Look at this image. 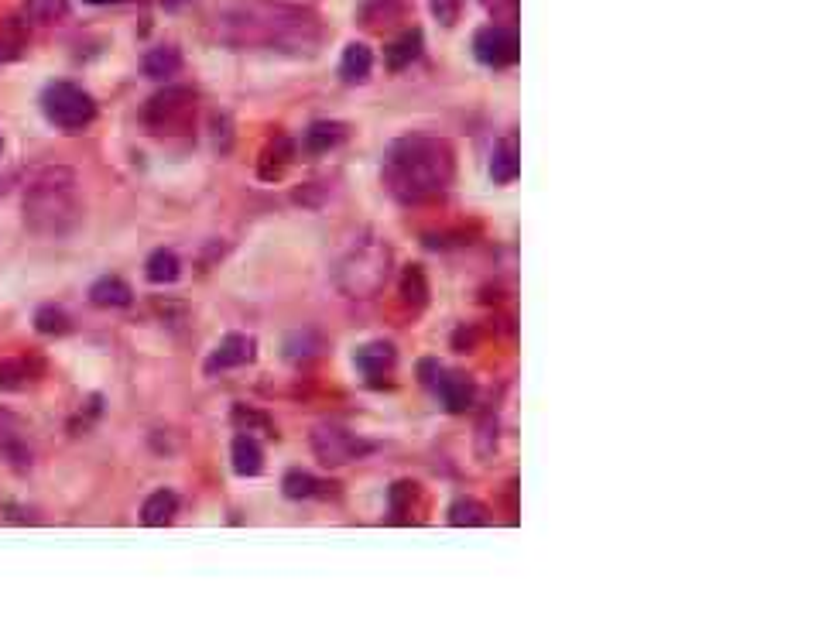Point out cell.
Here are the masks:
<instances>
[{
    "instance_id": "cell-1",
    "label": "cell",
    "mask_w": 822,
    "mask_h": 617,
    "mask_svg": "<svg viewBox=\"0 0 822 617\" xmlns=\"http://www.w3.org/2000/svg\"><path fill=\"white\" fill-rule=\"evenodd\" d=\"M384 186L398 203L418 206L439 196L456 175V155L449 141L432 134H405L384 151Z\"/></svg>"
},
{
    "instance_id": "cell-2",
    "label": "cell",
    "mask_w": 822,
    "mask_h": 617,
    "mask_svg": "<svg viewBox=\"0 0 822 617\" xmlns=\"http://www.w3.org/2000/svg\"><path fill=\"white\" fill-rule=\"evenodd\" d=\"M227 24L240 28L237 35H230V42L237 45H271L278 52L312 55L322 42L316 14L302 11V7L257 4L251 11L237 14V18H227Z\"/></svg>"
},
{
    "instance_id": "cell-3",
    "label": "cell",
    "mask_w": 822,
    "mask_h": 617,
    "mask_svg": "<svg viewBox=\"0 0 822 617\" xmlns=\"http://www.w3.org/2000/svg\"><path fill=\"white\" fill-rule=\"evenodd\" d=\"M24 223L31 234L62 240L83 223V199L76 192V175L69 168H48L24 192Z\"/></svg>"
},
{
    "instance_id": "cell-4",
    "label": "cell",
    "mask_w": 822,
    "mask_h": 617,
    "mask_svg": "<svg viewBox=\"0 0 822 617\" xmlns=\"http://www.w3.org/2000/svg\"><path fill=\"white\" fill-rule=\"evenodd\" d=\"M391 278V247L381 240H360L343 254L333 271V285L346 299H374Z\"/></svg>"
},
{
    "instance_id": "cell-5",
    "label": "cell",
    "mask_w": 822,
    "mask_h": 617,
    "mask_svg": "<svg viewBox=\"0 0 822 617\" xmlns=\"http://www.w3.org/2000/svg\"><path fill=\"white\" fill-rule=\"evenodd\" d=\"M42 110L48 117V124H55L59 131H83V127L93 124L96 117V103L93 96L76 83H52L45 86L42 93Z\"/></svg>"
},
{
    "instance_id": "cell-6",
    "label": "cell",
    "mask_w": 822,
    "mask_h": 617,
    "mask_svg": "<svg viewBox=\"0 0 822 617\" xmlns=\"http://www.w3.org/2000/svg\"><path fill=\"white\" fill-rule=\"evenodd\" d=\"M196 120V90L189 86H165L144 107V127L151 134H185Z\"/></svg>"
},
{
    "instance_id": "cell-7",
    "label": "cell",
    "mask_w": 822,
    "mask_h": 617,
    "mask_svg": "<svg viewBox=\"0 0 822 617\" xmlns=\"http://www.w3.org/2000/svg\"><path fill=\"white\" fill-rule=\"evenodd\" d=\"M309 443H312V453H316V460L322 467H346V463L364 460V456L374 450V446H370L367 439H360L357 432L333 426V422L312 429Z\"/></svg>"
},
{
    "instance_id": "cell-8",
    "label": "cell",
    "mask_w": 822,
    "mask_h": 617,
    "mask_svg": "<svg viewBox=\"0 0 822 617\" xmlns=\"http://www.w3.org/2000/svg\"><path fill=\"white\" fill-rule=\"evenodd\" d=\"M473 55H477L480 66L487 69H507L518 62L521 55V42H518V31L511 24H487V28L477 31L473 38Z\"/></svg>"
},
{
    "instance_id": "cell-9",
    "label": "cell",
    "mask_w": 822,
    "mask_h": 617,
    "mask_svg": "<svg viewBox=\"0 0 822 617\" xmlns=\"http://www.w3.org/2000/svg\"><path fill=\"white\" fill-rule=\"evenodd\" d=\"M254 354H257V340H254V336H247V333H227L220 343H216L213 354H209V360H206V374L244 367V364H251Z\"/></svg>"
},
{
    "instance_id": "cell-10",
    "label": "cell",
    "mask_w": 822,
    "mask_h": 617,
    "mask_svg": "<svg viewBox=\"0 0 822 617\" xmlns=\"http://www.w3.org/2000/svg\"><path fill=\"white\" fill-rule=\"evenodd\" d=\"M353 364H357V371L364 374L370 384H381L384 378H391L394 364H398V354H394L391 343L374 340V343H364V347L353 354Z\"/></svg>"
},
{
    "instance_id": "cell-11",
    "label": "cell",
    "mask_w": 822,
    "mask_h": 617,
    "mask_svg": "<svg viewBox=\"0 0 822 617\" xmlns=\"http://www.w3.org/2000/svg\"><path fill=\"white\" fill-rule=\"evenodd\" d=\"M521 175V141L518 134H507L494 144V155H490V179L497 186H507Z\"/></svg>"
},
{
    "instance_id": "cell-12",
    "label": "cell",
    "mask_w": 822,
    "mask_h": 617,
    "mask_svg": "<svg viewBox=\"0 0 822 617\" xmlns=\"http://www.w3.org/2000/svg\"><path fill=\"white\" fill-rule=\"evenodd\" d=\"M435 391H439V398H442V405L449 408V412H466V408L473 405V398H477V384H473V378H466V374H446V378H439L435 381Z\"/></svg>"
},
{
    "instance_id": "cell-13",
    "label": "cell",
    "mask_w": 822,
    "mask_h": 617,
    "mask_svg": "<svg viewBox=\"0 0 822 617\" xmlns=\"http://www.w3.org/2000/svg\"><path fill=\"white\" fill-rule=\"evenodd\" d=\"M230 460H233V470H237L240 477H257L264 470V450H261V443H257L251 432H240V436L233 439Z\"/></svg>"
},
{
    "instance_id": "cell-14",
    "label": "cell",
    "mask_w": 822,
    "mask_h": 617,
    "mask_svg": "<svg viewBox=\"0 0 822 617\" xmlns=\"http://www.w3.org/2000/svg\"><path fill=\"white\" fill-rule=\"evenodd\" d=\"M175 515H179V494L168 491V487H161V491L148 494V501L141 504V522L148 525V528L168 525Z\"/></svg>"
},
{
    "instance_id": "cell-15",
    "label": "cell",
    "mask_w": 822,
    "mask_h": 617,
    "mask_svg": "<svg viewBox=\"0 0 822 617\" xmlns=\"http://www.w3.org/2000/svg\"><path fill=\"white\" fill-rule=\"evenodd\" d=\"M131 299H134L131 285L117 275L100 278V282H93V288H90V302L100 309H124V306H131Z\"/></svg>"
},
{
    "instance_id": "cell-16",
    "label": "cell",
    "mask_w": 822,
    "mask_h": 617,
    "mask_svg": "<svg viewBox=\"0 0 822 617\" xmlns=\"http://www.w3.org/2000/svg\"><path fill=\"white\" fill-rule=\"evenodd\" d=\"M38 374H42V360H28V357L0 360V388H4V391L28 388V384L35 381Z\"/></svg>"
},
{
    "instance_id": "cell-17",
    "label": "cell",
    "mask_w": 822,
    "mask_h": 617,
    "mask_svg": "<svg viewBox=\"0 0 822 617\" xmlns=\"http://www.w3.org/2000/svg\"><path fill=\"white\" fill-rule=\"evenodd\" d=\"M370 72H374V52H370L367 45L353 42L346 45L343 59H340V76L346 83H367Z\"/></svg>"
},
{
    "instance_id": "cell-18",
    "label": "cell",
    "mask_w": 822,
    "mask_h": 617,
    "mask_svg": "<svg viewBox=\"0 0 822 617\" xmlns=\"http://www.w3.org/2000/svg\"><path fill=\"white\" fill-rule=\"evenodd\" d=\"M141 69H144V76H151V79H172L175 72L182 69V52L175 45H158L144 55Z\"/></svg>"
},
{
    "instance_id": "cell-19",
    "label": "cell",
    "mask_w": 822,
    "mask_h": 617,
    "mask_svg": "<svg viewBox=\"0 0 822 617\" xmlns=\"http://www.w3.org/2000/svg\"><path fill=\"white\" fill-rule=\"evenodd\" d=\"M425 302H429V278H425L422 264H408V268L401 271V306L418 312Z\"/></svg>"
},
{
    "instance_id": "cell-20",
    "label": "cell",
    "mask_w": 822,
    "mask_h": 617,
    "mask_svg": "<svg viewBox=\"0 0 822 617\" xmlns=\"http://www.w3.org/2000/svg\"><path fill=\"white\" fill-rule=\"evenodd\" d=\"M144 275H148L151 285H172L175 278L182 275V261L175 251H168V247H158L155 254L144 264Z\"/></svg>"
},
{
    "instance_id": "cell-21",
    "label": "cell",
    "mask_w": 822,
    "mask_h": 617,
    "mask_svg": "<svg viewBox=\"0 0 822 617\" xmlns=\"http://www.w3.org/2000/svg\"><path fill=\"white\" fill-rule=\"evenodd\" d=\"M418 55H422V31L411 28V31H405V35L398 38V42H391V48L384 52V62H388V69L398 72V69L411 66Z\"/></svg>"
},
{
    "instance_id": "cell-22",
    "label": "cell",
    "mask_w": 822,
    "mask_h": 617,
    "mask_svg": "<svg viewBox=\"0 0 822 617\" xmlns=\"http://www.w3.org/2000/svg\"><path fill=\"white\" fill-rule=\"evenodd\" d=\"M346 127L336 124V120H316V124L305 131V148L312 151V155H326V151H333L336 144L343 141Z\"/></svg>"
},
{
    "instance_id": "cell-23",
    "label": "cell",
    "mask_w": 822,
    "mask_h": 617,
    "mask_svg": "<svg viewBox=\"0 0 822 617\" xmlns=\"http://www.w3.org/2000/svg\"><path fill=\"white\" fill-rule=\"evenodd\" d=\"M449 525L456 528H477V525H490V508L480 504L477 498H456L449 504Z\"/></svg>"
},
{
    "instance_id": "cell-24",
    "label": "cell",
    "mask_w": 822,
    "mask_h": 617,
    "mask_svg": "<svg viewBox=\"0 0 822 617\" xmlns=\"http://www.w3.org/2000/svg\"><path fill=\"white\" fill-rule=\"evenodd\" d=\"M292 155H295V148H292V141L288 138H274L268 148H264V155H261V179H281V172H285V165L292 162Z\"/></svg>"
},
{
    "instance_id": "cell-25",
    "label": "cell",
    "mask_w": 822,
    "mask_h": 617,
    "mask_svg": "<svg viewBox=\"0 0 822 617\" xmlns=\"http://www.w3.org/2000/svg\"><path fill=\"white\" fill-rule=\"evenodd\" d=\"M322 487L326 484L312 474H305V470H288L285 480H281V491H285V498H292V501L316 498V494H322Z\"/></svg>"
},
{
    "instance_id": "cell-26",
    "label": "cell",
    "mask_w": 822,
    "mask_h": 617,
    "mask_svg": "<svg viewBox=\"0 0 822 617\" xmlns=\"http://www.w3.org/2000/svg\"><path fill=\"white\" fill-rule=\"evenodd\" d=\"M415 498H418V484H411V480H398V484L391 487V515H394V522H408L411 508H415Z\"/></svg>"
},
{
    "instance_id": "cell-27",
    "label": "cell",
    "mask_w": 822,
    "mask_h": 617,
    "mask_svg": "<svg viewBox=\"0 0 822 617\" xmlns=\"http://www.w3.org/2000/svg\"><path fill=\"white\" fill-rule=\"evenodd\" d=\"M69 0H24V14L38 24H52L59 18H66Z\"/></svg>"
},
{
    "instance_id": "cell-28",
    "label": "cell",
    "mask_w": 822,
    "mask_h": 617,
    "mask_svg": "<svg viewBox=\"0 0 822 617\" xmlns=\"http://www.w3.org/2000/svg\"><path fill=\"white\" fill-rule=\"evenodd\" d=\"M35 330L38 333H45V336H62V333H69V316H66V309H59V306H42L35 312Z\"/></svg>"
},
{
    "instance_id": "cell-29",
    "label": "cell",
    "mask_w": 822,
    "mask_h": 617,
    "mask_svg": "<svg viewBox=\"0 0 822 617\" xmlns=\"http://www.w3.org/2000/svg\"><path fill=\"white\" fill-rule=\"evenodd\" d=\"M24 48V31L18 21H4L0 24V59H18V52Z\"/></svg>"
},
{
    "instance_id": "cell-30",
    "label": "cell",
    "mask_w": 822,
    "mask_h": 617,
    "mask_svg": "<svg viewBox=\"0 0 822 617\" xmlns=\"http://www.w3.org/2000/svg\"><path fill=\"white\" fill-rule=\"evenodd\" d=\"M401 18V0H370V7L364 11L367 24H391Z\"/></svg>"
},
{
    "instance_id": "cell-31",
    "label": "cell",
    "mask_w": 822,
    "mask_h": 617,
    "mask_svg": "<svg viewBox=\"0 0 822 617\" xmlns=\"http://www.w3.org/2000/svg\"><path fill=\"white\" fill-rule=\"evenodd\" d=\"M432 14L439 24H446V28H453L459 21V11H463V0H429Z\"/></svg>"
},
{
    "instance_id": "cell-32",
    "label": "cell",
    "mask_w": 822,
    "mask_h": 617,
    "mask_svg": "<svg viewBox=\"0 0 822 617\" xmlns=\"http://www.w3.org/2000/svg\"><path fill=\"white\" fill-rule=\"evenodd\" d=\"M487 4V11L494 14L497 24H511L518 18V0H483Z\"/></svg>"
},
{
    "instance_id": "cell-33",
    "label": "cell",
    "mask_w": 822,
    "mask_h": 617,
    "mask_svg": "<svg viewBox=\"0 0 822 617\" xmlns=\"http://www.w3.org/2000/svg\"><path fill=\"white\" fill-rule=\"evenodd\" d=\"M192 0H161V7H165V11H182V7H189Z\"/></svg>"
},
{
    "instance_id": "cell-34",
    "label": "cell",
    "mask_w": 822,
    "mask_h": 617,
    "mask_svg": "<svg viewBox=\"0 0 822 617\" xmlns=\"http://www.w3.org/2000/svg\"><path fill=\"white\" fill-rule=\"evenodd\" d=\"M86 4H96V7H107V4H120V0H86Z\"/></svg>"
},
{
    "instance_id": "cell-35",
    "label": "cell",
    "mask_w": 822,
    "mask_h": 617,
    "mask_svg": "<svg viewBox=\"0 0 822 617\" xmlns=\"http://www.w3.org/2000/svg\"><path fill=\"white\" fill-rule=\"evenodd\" d=\"M0 148H4V141H0Z\"/></svg>"
}]
</instances>
